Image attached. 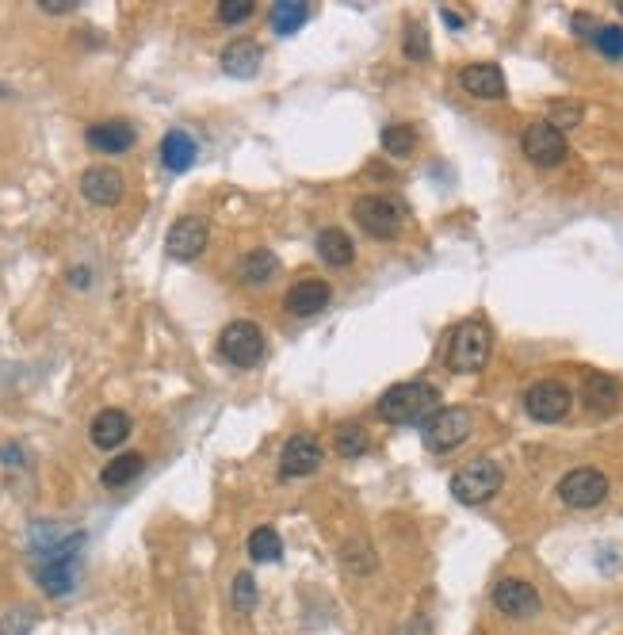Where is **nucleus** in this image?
I'll return each mask as SVG.
<instances>
[{
	"label": "nucleus",
	"mask_w": 623,
	"mask_h": 635,
	"mask_svg": "<svg viewBox=\"0 0 623 635\" xmlns=\"http://www.w3.org/2000/svg\"><path fill=\"white\" fill-rule=\"evenodd\" d=\"M559 498L570 509H593L608 498V479L597 467H574L559 479Z\"/></svg>",
	"instance_id": "8"
},
{
	"label": "nucleus",
	"mask_w": 623,
	"mask_h": 635,
	"mask_svg": "<svg viewBox=\"0 0 623 635\" xmlns=\"http://www.w3.org/2000/svg\"><path fill=\"white\" fill-rule=\"evenodd\" d=\"M31 628H35V609H27V605L0 616V635H27Z\"/></svg>",
	"instance_id": "30"
},
{
	"label": "nucleus",
	"mask_w": 623,
	"mask_h": 635,
	"mask_svg": "<svg viewBox=\"0 0 623 635\" xmlns=\"http://www.w3.org/2000/svg\"><path fill=\"white\" fill-rule=\"evenodd\" d=\"M85 138L88 146L100 150V154H127L130 146H134V138H138V131L130 127L127 119H104V123H92Z\"/></svg>",
	"instance_id": "15"
},
{
	"label": "nucleus",
	"mask_w": 623,
	"mask_h": 635,
	"mask_svg": "<svg viewBox=\"0 0 623 635\" xmlns=\"http://www.w3.org/2000/svg\"><path fill=\"white\" fill-rule=\"evenodd\" d=\"M333 448H337V456H344V460L364 456L367 452V429L364 425H356V421H341V425H337V433H333Z\"/></svg>",
	"instance_id": "26"
},
{
	"label": "nucleus",
	"mask_w": 623,
	"mask_h": 635,
	"mask_svg": "<svg viewBox=\"0 0 623 635\" xmlns=\"http://www.w3.org/2000/svg\"><path fill=\"white\" fill-rule=\"evenodd\" d=\"M280 555H283L280 532L272 525L253 528V536H249V559H253V563H280Z\"/></svg>",
	"instance_id": "25"
},
{
	"label": "nucleus",
	"mask_w": 623,
	"mask_h": 635,
	"mask_svg": "<svg viewBox=\"0 0 623 635\" xmlns=\"http://www.w3.org/2000/svg\"><path fill=\"white\" fill-rule=\"evenodd\" d=\"M440 16H444V23H448V27H463V16H459V12H448V8H444Z\"/></svg>",
	"instance_id": "36"
},
{
	"label": "nucleus",
	"mask_w": 623,
	"mask_h": 635,
	"mask_svg": "<svg viewBox=\"0 0 623 635\" xmlns=\"http://www.w3.org/2000/svg\"><path fill=\"white\" fill-rule=\"evenodd\" d=\"M253 12H257L253 0H222V4H218V20L230 23V27H234V23H245Z\"/></svg>",
	"instance_id": "32"
},
{
	"label": "nucleus",
	"mask_w": 623,
	"mask_h": 635,
	"mask_svg": "<svg viewBox=\"0 0 623 635\" xmlns=\"http://www.w3.org/2000/svg\"><path fill=\"white\" fill-rule=\"evenodd\" d=\"M88 433H92L96 448H119L130 437V417L123 410H100V414L92 417Z\"/></svg>",
	"instance_id": "20"
},
{
	"label": "nucleus",
	"mask_w": 623,
	"mask_h": 635,
	"mask_svg": "<svg viewBox=\"0 0 623 635\" xmlns=\"http://www.w3.org/2000/svg\"><path fill=\"white\" fill-rule=\"evenodd\" d=\"M195 157H199V146H195V138L188 131H169L161 138V165L169 169V173H188L195 165Z\"/></svg>",
	"instance_id": "19"
},
{
	"label": "nucleus",
	"mask_w": 623,
	"mask_h": 635,
	"mask_svg": "<svg viewBox=\"0 0 623 635\" xmlns=\"http://www.w3.org/2000/svg\"><path fill=\"white\" fill-rule=\"evenodd\" d=\"M379 142H383V150H387V157H409L413 154V146H417V131L409 127V123H387L383 127V134H379Z\"/></svg>",
	"instance_id": "27"
},
{
	"label": "nucleus",
	"mask_w": 623,
	"mask_h": 635,
	"mask_svg": "<svg viewBox=\"0 0 623 635\" xmlns=\"http://www.w3.org/2000/svg\"><path fill=\"white\" fill-rule=\"evenodd\" d=\"M318 257H322L329 268H348V264L356 261V245H352V238H348L344 230L329 226V230L318 234Z\"/></svg>",
	"instance_id": "21"
},
{
	"label": "nucleus",
	"mask_w": 623,
	"mask_h": 635,
	"mask_svg": "<svg viewBox=\"0 0 623 635\" xmlns=\"http://www.w3.org/2000/svg\"><path fill=\"white\" fill-rule=\"evenodd\" d=\"M329 299H333V287L325 284V280H299V284L287 291V310L295 314V318H314V314H322L329 307Z\"/></svg>",
	"instance_id": "16"
},
{
	"label": "nucleus",
	"mask_w": 623,
	"mask_h": 635,
	"mask_svg": "<svg viewBox=\"0 0 623 635\" xmlns=\"http://www.w3.org/2000/svg\"><path fill=\"white\" fill-rule=\"evenodd\" d=\"M551 127H559V131H566V127H578L581 123V108L578 104H570V100H555L551 104V119H547Z\"/></svg>",
	"instance_id": "33"
},
{
	"label": "nucleus",
	"mask_w": 623,
	"mask_h": 635,
	"mask_svg": "<svg viewBox=\"0 0 623 635\" xmlns=\"http://www.w3.org/2000/svg\"><path fill=\"white\" fill-rule=\"evenodd\" d=\"M394 635H432V628H429V620H425V616H409L406 624H402Z\"/></svg>",
	"instance_id": "34"
},
{
	"label": "nucleus",
	"mask_w": 623,
	"mask_h": 635,
	"mask_svg": "<svg viewBox=\"0 0 623 635\" xmlns=\"http://www.w3.org/2000/svg\"><path fill=\"white\" fill-rule=\"evenodd\" d=\"M207 238H211L207 219L184 215V219L172 222L169 238H165V249H169V257H176V261H195V257L207 249Z\"/></svg>",
	"instance_id": "12"
},
{
	"label": "nucleus",
	"mask_w": 623,
	"mask_h": 635,
	"mask_svg": "<svg viewBox=\"0 0 623 635\" xmlns=\"http://www.w3.org/2000/svg\"><path fill=\"white\" fill-rule=\"evenodd\" d=\"M375 414L390 421V425H429L432 417L440 414V391L432 383H425V379L394 383L375 402Z\"/></svg>",
	"instance_id": "1"
},
{
	"label": "nucleus",
	"mask_w": 623,
	"mask_h": 635,
	"mask_svg": "<svg viewBox=\"0 0 623 635\" xmlns=\"http://www.w3.org/2000/svg\"><path fill=\"white\" fill-rule=\"evenodd\" d=\"M39 4H43V12H54V16H58V12H73V8H77V0H39Z\"/></svg>",
	"instance_id": "35"
},
{
	"label": "nucleus",
	"mask_w": 623,
	"mask_h": 635,
	"mask_svg": "<svg viewBox=\"0 0 623 635\" xmlns=\"http://www.w3.org/2000/svg\"><path fill=\"white\" fill-rule=\"evenodd\" d=\"M589 39H593V43H597V50H601V54H608V58H623V27L601 23V27H597Z\"/></svg>",
	"instance_id": "29"
},
{
	"label": "nucleus",
	"mask_w": 623,
	"mask_h": 635,
	"mask_svg": "<svg viewBox=\"0 0 623 635\" xmlns=\"http://www.w3.org/2000/svg\"><path fill=\"white\" fill-rule=\"evenodd\" d=\"M490 349H494V329L486 326L482 318H467L452 329L448 337V368L459 375H474L486 368L490 360Z\"/></svg>",
	"instance_id": "2"
},
{
	"label": "nucleus",
	"mask_w": 623,
	"mask_h": 635,
	"mask_svg": "<svg viewBox=\"0 0 623 635\" xmlns=\"http://www.w3.org/2000/svg\"><path fill=\"white\" fill-rule=\"evenodd\" d=\"M322 463H325V452H322V444H318V437L295 433L280 452V475L283 479H306V475H314Z\"/></svg>",
	"instance_id": "11"
},
{
	"label": "nucleus",
	"mask_w": 623,
	"mask_h": 635,
	"mask_svg": "<svg viewBox=\"0 0 623 635\" xmlns=\"http://www.w3.org/2000/svg\"><path fill=\"white\" fill-rule=\"evenodd\" d=\"M429 54H432L429 31H425L421 23H409V27H406V58H409V62H425Z\"/></svg>",
	"instance_id": "31"
},
{
	"label": "nucleus",
	"mask_w": 623,
	"mask_h": 635,
	"mask_svg": "<svg viewBox=\"0 0 623 635\" xmlns=\"http://www.w3.org/2000/svg\"><path fill=\"white\" fill-rule=\"evenodd\" d=\"M218 352L234 368H257L264 360V333L257 322H230L218 337Z\"/></svg>",
	"instance_id": "5"
},
{
	"label": "nucleus",
	"mask_w": 623,
	"mask_h": 635,
	"mask_svg": "<svg viewBox=\"0 0 623 635\" xmlns=\"http://www.w3.org/2000/svg\"><path fill=\"white\" fill-rule=\"evenodd\" d=\"M142 467H146V456L142 452H123V456H115V460L100 471V482L111 486V490H119V486H127L142 475Z\"/></svg>",
	"instance_id": "23"
},
{
	"label": "nucleus",
	"mask_w": 623,
	"mask_h": 635,
	"mask_svg": "<svg viewBox=\"0 0 623 635\" xmlns=\"http://www.w3.org/2000/svg\"><path fill=\"white\" fill-rule=\"evenodd\" d=\"M520 146H524V157H528L532 165L555 169V165H562V157H566V134H562L559 127H551L547 119H539V123H528V127H524Z\"/></svg>",
	"instance_id": "9"
},
{
	"label": "nucleus",
	"mask_w": 623,
	"mask_h": 635,
	"mask_svg": "<svg viewBox=\"0 0 623 635\" xmlns=\"http://www.w3.org/2000/svg\"><path fill=\"white\" fill-rule=\"evenodd\" d=\"M570 406H574V395H570V387L559 383V379H539L528 387V395H524V410L543 421V425H555L562 417L570 414Z\"/></svg>",
	"instance_id": "7"
},
{
	"label": "nucleus",
	"mask_w": 623,
	"mask_h": 635,
	"mask_svg": "<svg viewBox=\"0 0 623 635\" xmlns=\"http://www.w3.org/2000/svg\"><path fill=\"white\" fill-rule=\"evenodd\" d=\"M471 433H474L471 410H463V406H448V410H440V414L425 425V448L444 456V452H455V448L471 437Z\"/></svg>",
	"instance_id": "6"
},
{
	"label": "nucleus",
	"mask_w": 623,
	"mask_h": 635,
	"mask_svg": "<svg viewBox=\"0 0 623 635\" xmlns=\"http://www.w3.org/2000/svg\"><path fill=\"white\" fill-rule=\"evenodd\" d=\"M581 398L593 414H612L623 402V387L604 372H589L585 375V387H581Z\"/></svg>",
	"instance_id": "18"
},
{
	"label": "nucleus",
	"mask_w": 623,
	"mask_h": 635,
	"mask_svg": "<svg viewBox=\"0 0 623 635\" xmlns=\"http://www.w3.org/2000/svg\"><path fill=\"white\" fill-rule=\"evenodd\" d=\"M459 85L467 88L474 100H505V73L494 62H474L459 73Z\"/></svg>",
	"instance_id": "14"
},
{
	"label": "nucleus",
	"mask_w": 623,
	"mask_h": 635,
	"mask_svg": "<svg viewBox=\"0 0 623 635\" xmlns=\"http://www.w3.org/2000/svg\"><path fill=\"white\" fill-rule=\"evenodd\" d=\"M352 219L364 226L371 238L379 241H390L402 234V219H406V211L387 196H360L352 203Z\"/></svg>",
	"instance_id": "4"
},
{
	"label": "nucleus",
	"mask_w": 623,
	"mask_h": 635,
	"mask_svg": "<svg viewBox=\"0 0 623 635\" xmlns=\"http://www.w3.org/2000/svg\"><path fill=\"white\" fill-rule=\"evenodd\" d=\"M494 609L501 616H509V620H532V616H539L543 601H539L532 582H524V578H501L494 586Z\"/></svg>",
	"instance_id": "10"
},
{
	"label": "nucleus",
	"mask_w": 623,
	"mask_h": 635,
	"mask_svg": "<svg viewBox=\"0 0 623 635\" xmlns=\"http://www.w3.org/2000/svg\"><path fill=\"white\" fill-rule=\"evenodd\" d=\"M501 482H505L501 463L471 460L467 467H459L452 475V494H455V502H463V505H482L501 490Z\"/></svg>",
	"instance_id": "3"
},
{
	"label": "nucleus",
	"mask_w": 623,
	"mask_h": 635,
	"mask_svg": "<svg viewBox=\"0 0 623 635\" xmlns=\"http://www.w3.org/2000/svg\"><path fill=\"white\" fill-rule=\"evenodd\" d=\"M257 578L249 574V570H241L234 574V582H230V605H234L237 613H253L257 609Z\"/></svg>",
	"instance_id": "28"
},
{
	"label": "nucleus",
	"mask_w": 623,
	"mask_h": 635,
	"mask_svg": "<svg viewBox=\"0 0 623 635\" xmlns=\"http://www.w3.org/2000/svg\"><path fill=\"white\" fill-rule=\"evenodd\" d=\"M620 12H623V0H620Z\"/></svg>",
	"instance_id": "37"
},
{
	"label": "nucleus",
	"mask_w": 623,
	"mask_h": 635,
	"mask_svg": "<svg viewBox=\"0 0 623 635\" xmlns=\"http://www.w3.org/2000/svg\"><path fill=\"white\" fill-rule=\"evenodd\" d=\"M306 16H310V4H306V0H280V4L272 8L268 23H272L276 35H295L302 23H306Z\"/></svg>",
	"instance_id": "24"
},
{
	"label": "nucleus",
	"mask_w": 623,
	"mask_h": 635,
	"mask_svg": "<svg viewBox=\"0 0 623 635\" xmlns=\"http://www.w3.org/2000/svg\"><path fill=\"white\" fill-rule=\"evenodd\" d=\"M260 66H264V50H260L257 39H234V43L222 50V69L230 77H237V81L257 77Z\"/></svg>",
	"instance_id": "17"
},
{
	"label": "nucleus",
	"mask_w": 623,
	"mask_h": 635,
	"mask_svg": "<svg viewBox=\"0 0 623 635\" xmlns=\"http://www.w3.org/2000/svg\"><path fill=\"white\" fill-rule=\"evenodd\" d=\"M276 272H280V261H276V253H272V249H253V253H245L241 264H237L241 284H249V287L268 284Z\"/></svg>",
	"instance_id": "22"
},
{
	"label": "nucleus",
	"mask_w": 623,
	"mask_h": 635,
	"mask_svg": "<svg viewBox=\"0 0 623 635\" xmlns=\"http://www.w3.org/2000/svg\"><path fill=\"white\" fill-rule=\"evenodd\" d=\"M127 192V180L115 165H92L81 173V196L96 207H115Z\"/></svg>",
	"instance_id": "13"
}]
</instances>
